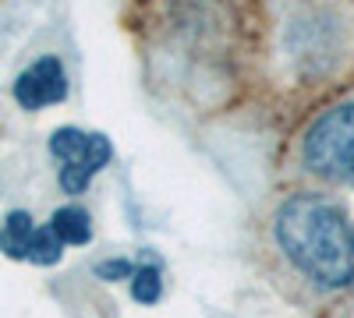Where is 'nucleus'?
Segmentation results:
<instances>
[{"instance_id":"obj_1","label":"nucleus","mask_w":354,"mask_h":318,"mask_svg":"<svg viewBox=\"0 0 354 318\" xmlns=\"http://www.w3.org/2000/svg\"><path fill=\"white\" fill-rule=\"evenodd\" d=\"M273 234L301 276L326 290L354 286V226L326 195H290L277 209Z\"/></svg>"},{"instance_id":"obj_2","label":"nucleus","mask_w":354,"mask_h":318,"mask_svg":"<svg viewBox=\"0 0 354 318\" xmlns=\"http://www.w3.org/2000/svg\"><path fill=\"white\" fill-rule=\"evenodd\" d=\"M301 156L319 177L354 184V103H337L312 121Z\"/></svg>"},{"instance_id":"obj_3","label":"nucleus","mask_w":354,"mask_h":318,"mask_svg":"<svg viewBox=\"0 0 354 318\" xmlns=\"http://www.w3.org/2000/svg\"><path fill=\"white\" fill-rule=\"evenodd\" d=\"M50 152L61 163V188L68 195H82L113 156L103 135L82 131V128H57L50 135Z\"/></svg>"},{"instance_id":"obj_4","label":"nucleus","mask_w":354,"mask_h":318,"mask_svg":"<svg viewBox=\"0 0 354 318\" xmlns=\"http://www.w3.org/2000/svg\"><path fill=\"white\" fill-rule=\"evenodd\" d=\"M68 96V71L57 57H39L15 78V99L21 110H46L53 103H64Z\"/></svg>"},{"instance_id":"obj_5","label":"nucleus","mask_w":354,"mask_h":318,"mask_svg":"<svg viewBox=\"0 0 354 318\" xmlns=\"http://www.w3.org/2000/svg\"><path fill=\"white\" fill-rule=\"evenodd\" d=\"M32 237H36V223H32V216H28L25 209L8 212L4 223H0V251H4L8 258L25 262L28 248H32Z\"/></svg>"},{"instance_id":"obj_6","label":"nucleus","mask_w":354,"mask_h":318,"mask_svg":"<svg viewBox=\"0 0 354 318\" xmlns=\"http://www.w3.org/2000/svg\"><path fill=\"white\" fill-rule=\"evenodd\" d=\"M46 230H50V234L61 241L64 248H68V244H88V241H93V219H88V212L78 209V206L57 209V212L50 216Z\"/></svg>"},{"instance_id":"obj_7","label":"nucleus","mask_w":354,"mask_h":318,"mask_svg":"<svg viewBox=\"0 0 354 318\" xmlns=\"http://www.w3.org/2000/svg\"><path fill=\"white\" fill-rule=\"evenodd\" d=\"M160 294H163L160 269L156 266H135V272H131V297L138 304H156Z\"/></svg>"},{"instance_id":"obj_8","label":"nucleus","mask_w":354,"mask_h":318,"mask_svg":"<svg viewBox=\"0 0 354 318\" xmlns=\"http://www.w3.org/2000/svg\"><path fill=\"white\" fill-rule=\"evenodd\" d=\"M61 255H64V244L57 241L46 226H36V237H32V248H28L25 262H32V266H53V262H61Z\"/></svg>"},{"instance_id":"obj_9","label":"nucleus","mask_w":354,"mask_h":318,"mask_svg":"<svg viewBox=\"0 0 354 318\" xmlns=\"http://www.w3.org/2000/svg\"><path fill=\"white\" fill-rule=\"evenodd\" d=\"M135 266L128 262V258H106V262L96 266V276L106 279V283H117V279H131Z\"/></svg>"}]
</instances>
